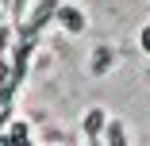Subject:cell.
I'll return each mask as SVG.
<instances>
[{
  "label": "cell",
  "instance_id": "obj_1",
  "mask_svg": "<svg viewBox=\"0 0 150 146\" xmlns=\"http://www.w3.org/2000/svg\"><path fill=\"white\" fill-rule=\"evenodd\" d=\"M58 16V23H62V27H69V31H81V27H85V16L73 8V4H66V8H58L54 12Z\"/></svg>",
  "mask_w": 150,
  "mask_h": 146
},
{
  "label": "cell",
  "instance_id": "obj_2",
  "mask_svg": "<svg viewBox=\"0 0 150 146\" xmlns=\"http://www.w3.org/2000/svg\"><path fill=\"white\" fill-rule=\"evenodd\" d=\"M104 131V111H88L85 115V135L93 138V135H100Z\"/></svg>",
  "mask_w": 150,
  "mask_h": 146
}]
</instances>
